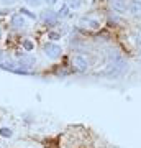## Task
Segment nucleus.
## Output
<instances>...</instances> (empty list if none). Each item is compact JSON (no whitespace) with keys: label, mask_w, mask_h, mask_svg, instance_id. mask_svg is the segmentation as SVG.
Wrapping results in <instances>:
<instances>
[{"label":"nucleus","mask_w":141,"mask_h":148,"mask_svg":"<svg viewBox=\"0 0 141 148\" xmlns=\"http://www.w3.org/2000/svg\"><path fill=\"white\" fill-rule=\"evenodd\" d=\"M35 63H36V59L33 58V56H21L20 59H18V64H20L23 69H30L35 66Z\"/></svg>","instance_id":"nucleus-5"},{"label":"nucleus","mask_w":141,"mask_h":148,"mask_svg":"<svg viewBox=\"0 0 141 148\" xmlns=\"http://www.w3.org/2000/svg\"><path fill=\"white\" fill-rule=\"evenodd\" d=\"M10 23H12V27H13V28L20 30V28L25 27V18H23V15H20V13H15V15L12 16Z\"/></svg>","instance_id":"nucleus-6"},{"label":"nucleus","mask_w":141,"mask_h":148,"mask_svg":"<svg viewBox=\"0 0 141 148\" xmlns=\"http://www.w3.org/2000/svg\"><path fill=\"white\" fill-rule=\"evenodd\" d=\"M48 38H49V40H59V38H61V35H59V33H56V32H49V33H48Z\"/></svg>","instance_id":"nucleus-16"},{"label":"nucleus","mask_w":141,"mask_h":148,"mask_svg":"<svg viewBox=\"0 0 141 148\" xmlns=\"http://www.w3.org/2000/svg\"><path fill=\"white\" fill-rule=\"evenodd\" d=\"M80 5H82V0H67L69 8H79Z\"/></svg>","instance_id":"nucleus-12"},{"label":"nucleus","mask_w":141,"mask_h":148,"mask_svg":"<svg viewBox=\"0 0 141 148\" xmlns=\"http://www.w3.org/2000/svg\"><path fill=\"white\" fill-rule=\"evenodd\" d=\"M20 13H21V15H26V16H30V18H33V20L36 18V15H35V13H31L30 10H26V8H21V10H20Z\"/></svg>","instance_id":"nucleus-15"},{"label":"nucleus","mask_w":141,"mask_h":148,"mask_svg":"<svg viewBox=\"0 0 141 148\" xmlns=\"http://www.w3.org/2000/svg\"><path fill=\"white\" fill-rule=\"evenodd\" d=\"M2 59H3V54H2V51H0V61H2Z\"/></svg>","instance_id":"nucleus-19"},{"label":"nucleus","mask_w":141,"mask_h":148,"mask_svg":"<svg viewBox=\"0 0 141 148\" xmlns=\"http://www.w3.org/2000/svg\"><path fill=\"white\" fill-rule=\"evenodd\" d=\"M23 48H25L26 51H31L33 48H35V45H33L30 40H25V41H23Z\"/></svg>","instance_id":"nucleus-13"},{"label":"nucleus","mask_w":141,"mask_h":148,"mask_svg":"<svg viewBox=\"0 0 141 148\" xmlns=\"http://www.w3.org/2000/svg\"><path fill=\"white\" fill-rule=\"evenodd\" d=\"M138 43H140V45H141V40H140V41H138Z\"/></svg>","instance_id":"nucleus-20"},{"label":"nucleus","mask_w":141,"mask_h":148,"mask_svg":"<svg viewBox=\"0 0 141 148\" xmlns=\"http://www.w3.org/2000/svg\"><path fill=\"white\" fill-rule=\"evenodd\" d=\"M41 18L44 23H48V25H54L56 21H58V13H54L52 10H44L41 13Z\"/></svg>","instance_id":"nucleus-4"},{"label":"nucleus","mask_w":141,"mask_h":148,"mask_svg":"<svg viewBox=\"0 0 141 148\" xmlns=\"http://www.w3.org/2000/svg\"><path fill=\"white\" fill-rule=\"evenodd\" d=\"M130 10H131V13H133V15L141 16V2H131Z\"/></svg>","instance_id":"nucleus-9"},{"label":"nucleus","mask_w":141,"mask_h":148,"mask_svg":"<svg viewBox=\"0 0 141 148\" xmlns=\"http://www.w3.org/2000/svg\"><path fill=\"white\" fill-rule=\"evenodd\" d=\"M67 16H69V7L67 5L61 7V10L58 12V18H67Z\"/></svg>","instance_id":"nucleus-10"},{"label":"nucleus","mask_w":141,"mask_h":148,"mask_svg":"<svg viewBox=\"0 0 141 148\" xmlns=\"http://www.w3.org/2000/svg\"><path fill=\"white\" fill-rule=\"evenodd\" d=\"M80 25H82V27H85V28H92V30H97V28L100 27L99 21L90 20V18H82V20H80Z\"/></svg>","instance_id":"nucleus-8"},{"label":"nucleus","mask_w":141,"mask_h":148,"mask_svg":"<svg viewBox=\"0 0 141 148\" xmlns=\"http://www.w3.org/2000/svg\"><path fill=\"white\" fill-rule=\"evenodd\" d=\"M72 64L79 69V71H85V69L89 68V61H87V58H84V56H80V54L72 56Z\"/></svg>","instance_id":"nucleus-3"},{"label":"nucleus","mask_w":141,"mask_h":148,"mask_svg":"<svg viewBox=\"0 0 141 148\" xmlns=\"http://www.w3.org/2000/svg\"><path fill=\"white\" fill-rule=\"evenodd\" d=\"M0 135H2L3 138H10L12 135H13V132H12V128L3 127V128H0Z\"/></svg>","instance_id":"nucleus-11"},{"label":"nucleus","mask_w":141,"mask_h":148,"mask_svg":"<svg viewBox=\"0 0 141 148\" xmlns=\"http://www.w3.org/2000/svg\"><path fill=\"white\" fill-rule=\"evenodd\" d=\"M110 5H112L113 10L123 13L126 10V0H110Z\"/></svg>","instance_id":"nucleus-7"},{"label":"nucleus","mask_w":141,"mask_h":148,"mask_svg":"<svg viewBox=\"0 0 141 148\" xmlns=\"http://www.w3.org/2000/svg\"><path fill=\"white\" fill-rule=\"evenodd\" d=\"M61 46L59 45H56V43H46L44 45V54H46L48 58L51 59H58L59 56H61Z\"/></svg>","instance_id":"nucleus-2"},{"label":"nucleus","mask_w":141,"mask_h":148,"mask_svg":"<svg viewBox=\"0 0 141 148\" xmlns=\"http://www.w3.org/2000/svg\"><path fill=\"white\" fill-rule=\"evenodd\" d=\"M25 2H26V5H30V7H40L43 0H25Z\"/></svg>","instance_id":"nucleus-14"},{"label":"nucleus","mask_w":141,"mask_h":148,"mask_svg":"<svg viewBox=\"0 0 141 148\" xmlns=\"http://www.w3.org/2000/svg\"><path fill=\"white\" fill-rule=\"evenodd\" d=\"M0 2H2L3 5H12V3H15L16 0H0Z\"/></svg>","instance_id":"nucleus-17"},{"label":"nucleus","mask_w":141,"mask_h":148,"mask_svg":"<svg viewBox=\"0 0 141 148\" xmlns=\"http://www.w3.org/2000/svg\"><path fill=\"white\" fill-rule=\"evenodd\" d=\"M44 2H46L48 5H54V3H56V2H58V0H44Z\"/></svg>","instance_id":"nucleus-18"},{"label":"nucleus","mask_w":141,"mask_h":148,"mask_svg":"<svg viewBox=\"0 0 141 148\" xmlns=\"http://www.w3.org/2000/svg\"><path fill=\"white\" fill-rule=\"evenodd\" d=\"M112 59H113V63L110 64L108 69H107V76H110V77H118V76H121L126 71V63L120 56H115V58L112 56Z\"/></svg>","instance_id":"nucleus-1"}]
</instances>
